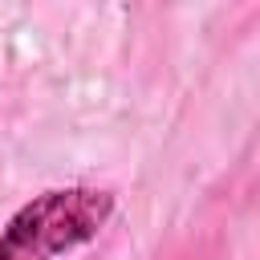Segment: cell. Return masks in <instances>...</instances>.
Wrapping results in <instances>:
<instances>
[{"instance_id":"obj_1","label":"cell","mask_w":260,"mask_h":260,"mask_svg":"<svg viewBox=\"0 0 260 260\" xmlns=\"http://www.w3.org/2000/svg\"><path fill=\"white\" fill-rule=\"evenodd\" d=\"M114 211V195L98 187H61L24 203L0 232V260H57L93 240Z\"/></svg>"}]
</instances>
